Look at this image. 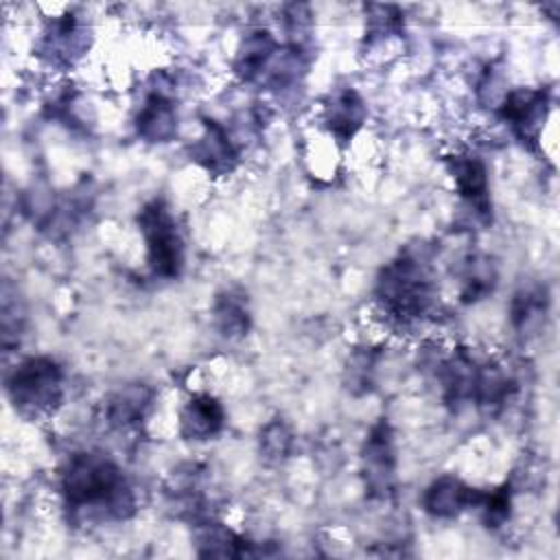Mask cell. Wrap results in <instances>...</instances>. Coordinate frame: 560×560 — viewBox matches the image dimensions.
<instances>
[{
  "label": "cell",
  "instance_id": "20",
  "mask_svg": "<svg viewBox=\"0 0 560 560\" xmlns=\"http://www.w3.org/2000/svg\"><path fill=\"white\" fill-rule=\"evenodd\" d=\"M510 505H512V492H510V483H505L501 488L483 492L477 508H481V516L488 527H501L510 518Z\"/></svg>",
  "mask_w": 560,
  "mask_h": 560
},
{
  "label": "cell",
  "instance_id": "15",
  "mask_svg": "<svg viewBox=\"0 0 560 560\" xmlns=\"http://www.w3.org/2000/svg\"><path fill=\"white\" fill-rule=\"evenodd\" d=\"M276 52H278V46H276L271 33L256 28L249 35H245V39L238 48L236 61H234V70L241 79L254 81L267 72Z\"/></svg>",
  "mask_w": 560,
  "mask_h": 560
},
{
  "label": "cell",
  "instance_id": "14",
  "mask_svg": "<svg viewBox=\"0 0 560 560\" xmlns=\"http://www.w3.org/2000/svg\"><path fill=\"white\" fill-rule=\"evenodd\" d=\"M153 402V389L142 383H131L109 396L105 418L116 429H127L140 422Z\"/></svg>",
  "mask_w": 560,
  "mask_h": 560
},
{
  "label": "cell",
  "instance_id": "17",
  "mask_svg": "<svg viewBox=\"0 0 560 560\" xmlns=\"http://www.w3.org/2000/svg\"><path fill=\"white\" fill-rule=\"evenodd\" d=\"M214 322L225 337H243L249 330V308L241 291L228 289L214 300Z\"/></svg>",
  "mask_w": 560,
  "mask_h": 560
},
{
  "label": "cell",
  "instance_id": "3",
  "mask_svg": "<svg viewBox=\"0 0 560 560\" xmlns=\"http://www.w3.org/2000/svg\"><path fill=\"white\" fill-rule=\"evenodd\" d=\"M7 389L15 411L39 418L57 409L63 396V372L50 357L24 359L7 378Z\"/></svg>",
  "mask_w": 560,
  "mask_h": 560
},
{
  "label": "cell",
  "instance_id": "10",
  "mask_svg": "<svg viewBox=\"0 0 560 560\" xmlns=\"http://www.w3.org/2000/svg\"><path fill=\"white\" fill-rule=\"evenodd\" d=\"M190 153L206 171H210L214 175L230 173L238 160V151H236L228 129L210 118L203 120V133L192 144Z\"/></svg>",
  "mask_w": 560,
  "mask_h": 560
},
{
  "label": "cell",
  "instance_id": "11",
  "mask_svg": "<svg viewBox=\"0 0 560 560\" xmlns=\"http://www.w3.org/2000/svg\"><path fill=\"white\" fill-rule=\"evenodd\" d=\"M365 114V103L359 92L352 88H343L328 98L324 107V122L328 131L346 144L361 129Z\"/></svg>",
  "mask_w": 560,
  "mask_h": 560
},
{
  "label": "cell",
  "instance_id": "4",
  "mask_svg": "<svg viewBox=\"0 0 560 560\" xmlns=\"http://www.w3.org/2000/svg\"><path fill=\"white\" fill-rule=\"evenodd\" d=\"M138 225L147 243L151 271L160 278L179 276L184 267V241L164 199L155 197L147 201L138 212Z\"/></svg>",
  "mask_w": 560,
  "mask_h": 560
},
{
  "label": "cell",
  "instance_id": "1",
  "mask_svg": "<svg viewBox=\"0 0 560 560\" xmlns=\"http://www.w3.org/2000/svg\"><path fill=\"white\" fill-rule=\"evenodd\" d=\"M61 492L70 512H96L127 518L136 510L133 492L120 468L101 453H77L61 475Z\"/></svg>",
  "mask_w": 560,
  "mask_h": 560
},
{
  "label": "cell",
  "instance_id": "22",
  "mask_svg": "<svg viewBox=\"0 0 560 560\" xmlns=\"http://www.w3.org/2000/svg\"><path fill=\"white\" fill-rule=\"evenodd\" d=\"M368 11L372 13L368 18V35H370V39L385 37V33H400L402 18H400L398 7H392V4H370Z\"/></svg>",
  "mask_w": 560,
  "mask_h": 560
},
{
  "label": "cell",
  "instance_id": "18",
  "mask_svg": "<svg viewBox=\"0 0 560 560\" xmlns=\"http://www.w3.org/2000/svg\"><path fill=\"white\" fill-rule=\"evenodd\" d=\"M549 306V293L542 284H529L521 287L510 304V315L512 324L518 330H529L540 324Z\"/></svg>",
  "mask_w": 560,
  "mask_h": 560
},
{
  "label": "cell",
  "instance_id": "19",
  "mask_svg": "<svg viewBox=\"0 0 560 560\" xmlns=\"http://www.w3.org/2000/svg\"><path fill=\"white\" fill-rule=\"evenodd\" d=\"M494 282H497L494 265L488 258L470 256L464 262L459 295L464 302H477L494 289Z\"/></svg>",
  "mask_w": 560,
  "mask_h": 560
},
{
  "label": "cell",
  "instance_id": "13",
  "mask_svg": "<svg viewBox=\"0 0 560 560\" xmlns=\"http://www.w3.org/2000/svg\"><path fill=\"white\" fill-rule=\"evenodd\" d=\"M223 405L210 394L192 396L179 413V431L186 440H208L223 429Z\"/></svg>",
  "mask_w": 560,
  "mask_h": 560
},
{
  "label": "cell",
  "instance_id": "7",
  "mask_svg": "<svg viewBox=\"0 0 560 560\" xmlns=\"http://www.w3.org/2000/svg\"><path fill=\"white\" fill-rule=\"evenodd\" d=\"M446 166L453 175L459 197L475 210L483 221H490V188H488V168L481 158L470 153H457L446 158Z\"/></svg>",
  "mask_w": 560,
  "mask_h": 560
},
{
  "label": "cell",
  "instance_id": "5",
  "mask_svg": "<svg viewBox=\"0 0 560 560\" xmlns=\"http://www.w3.org/2000/svg\"><path fill=\"white\" fill-rule=\"evenodd\" d=\"M361 472L370 499H387L394 492L396 481V451L387 420H378L361 451Z\"/></svg>",
  "mask_w": 560,
  "mask_h": 560
},
{
  "label": "cell",
  "instance_id": "12",
  "mask_svg": "<svg viewBox=\"0 0 560 560\" xmlns=\"http://www.w3.org/2000/svg\"><path fill=\"white\" fill-rule=\"evenodd\" d=\"M136 129L147 142L171 140L177 131V109L173 98L160 90L151 92L136 116Z\"/></svg>",
  "mask_w": 560,
  "mask_h": 560
},
{
  "label": "cell",
  "instance_id": "2",
  "mask_svg": "<svg viewBox=\"0 0 560 560\" xmlns=\"http://www.w3.org/2000/svg\"><path fill=\"white\" fill-rule=\"evenodd\" d=\"M376 300L400 324L427 315L435 300V282L424 258L405 252L387 262L376 280Z\"/></svg>",
  "mask_w": 560,
  "mask_h": 560
},
{
  "label": "cell",
  "instance_id": "21",
  "mask_svg": "<svg viewBox=\"0 0 560 560\" xmlns=\"http://www.w3.org/2000/svg\"><path fill=\"white\" fill-rule=\"evenodd\" d=\"M291 444H293V433L282 420H271L260 431V451L269 459H284L291 451Z\"/></svg>",
  "mask_w": 560,
  "mask_h": 560
},
{
  "label": "cell",
  "instance_id": "8",
  "mask_svg": "<svg viewBox=\"0 0 560 560\" xmlns=\"http://www.w3.org/2000/svg\"><path fill=\"white\" fill-rule=\"evenodd\" d=\"M483 492L466 486L453 475L438 477L422 497V508L435 518H453L466 508H477Z\"/></svg>",
  "mask_w": 560,
  "mask_h": 560
},
{
  "label": "cell",
  "instance_id": "16",
  "mask_svg": "<svg viewBox=\"0 0 560 560\" xmlns=\"http://www.w3.org/2000/svg\"><path fill=\"white\" fill-rule=\"evenodd\" d=\"M199 553L203 556H256L254 542L234 534L221 523H206L199 532Z\"/></svg>",
  "mask_w": 560,
  "mask_h": 560
},
{
  "label": "cell",
  "instance_id": "6",
  "mask_svg": "<svg viewBox=\"0 0 560 560\" xmlns=\"http://www.w3.org/2000/svg\"><path fill=\"white\" fill-rule=\"evenodd\" d=\"M549 112V92L545 88H514L505 92L499 116L510 125L525 147H536Z\"/></svg>",
  "mask_w": 560,
  "mask_h": 560
},
{
  "label": "cell",
  "instance_id": "9",
  "mask_svg": "<svg viewBox=\"0 0 560 560\" xmlns=\"http://www.w3.org/2000/svg\"><path fill=\"white\" fill-rule=\"evenodd\" d=\"M85 28L74 15H61L50 22L39 42V55L55 66H70L85 50Z\"/></svg>",
  "mask_w": 560,
  "mask_h": 560
}]
</instances>
